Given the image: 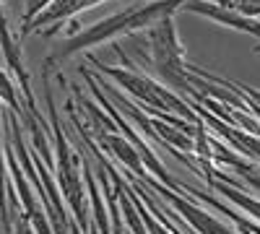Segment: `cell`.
Instances as JSON below:
<instances>
[{
  "mask_svg": "<svg viewBox=\"0 0 260 234\" xmlns=\"http://www.w3.org/2000/svg\"><path fill=\"white\" fill-rule=\"evenodd\" d=\"M151 52H154L156 68L167 81H180V86H187V78L182 73V52L177 42L175 18H164L156 26H151Z\"/></svg>",
  "mask_w": 260,
  "mask_h": 234,
  "instance_id": "6da1fadb",
  "label": "cell"
},
{
  "mask_svg": "<svg viewBox=\"0 0 260 234\" xmlns=\"http://www.w3.org/2000/svg\"><path fill=\"white\" fill-rule=\"evenodd\" d=\"M175 206L187 216V221L198 229V231H203V234H234V231H229L224 224H219L216 219H211L208 214H203L201 208H192V206L185 203V200H175Z\"/></svg>",
  "mask_w": 260,
  "mask_h": 234,
  "instance_id": "7a4b0ae2",
  "label": "cell"
},
{
  "mask_svg": "<svg viewBox=\"0 0 260 234\" xmlns=\"http://www.w3.org/2000/svg\"><path fill=\"white\" fill-rule=\"evenodd\" d=\"M211 3L221 6V8H229L234 13L250 16V18H260V0H211Z\"/></svg>",
  "mask_w": 260,
  "mask_h": 234,
  "instance_id": "3957f363",
  "label": "cell"
},
{
  "mask_svg": "<svg viewBox=\"0 0 260 234\" xmlns=\"http://www.w3.org/2000/svg\"><path fill=\"white\" fill-rule=\"evenodd\" d=\"M110 148L112 151L127 164V166H133L136 172H141V159L136 156V151H133V146H130L127 141H122V138H117V136H112L110 138Z\"/></svg>",
  "mask_w": 260,
  "mask_h": 234,
  "instance_id": "277c9868",
  "label": "cell"
},
{
  "mask_svg": "<svg viewBox=\"0 0 260 234\" xmlns=\"http://www.w3.org/2000/svg\"><path fill=\"white\" fill-rule=\"evenodd\" d=\"M52 3H55V0H26V6H24V26H29L34 18H39ZM24 26H21V29H24Z\"/></svg>",
  "mask_w": 260,
  "mask_h": 234,
  "instance_id": "5b68a950",
  "label": "cell"
},
{
  "mask_svg": "<svg viewBox=\"0 0 260 234\" xmlns=\"http://www.w3.org/2000/svg\"><path fill=\"white\" fill-rule=\"evenodd\" d=\"M250 96H252V99H257V104H260V94H257V91H250Z\"/></svg>",
  "mask_w": 260,
  "mask_h": 234,
  "instance_id": "8992f818",
  "label": "cell"
},
{
  "mask_svg": "<svg viewBox=\"0 0 260 234\" xmlns=\"http://www.w3.org/2000/svg\"><path fill=\"white\" fill-rule=\"evenodd\" d=\"M21 234H29V231H21Z\"/></svg>",
  "mask_w": 260,
  "mask_h": 234,
  "instance_id": "52a82bcc",
  "label": "cell"
}]
</instances>
